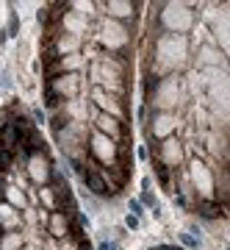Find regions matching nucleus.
I'll list each match as a JSON object with an SVG mask.
<instances>
[{
	"label": "nucleus",
	"instance_id": "nucleus-15",
	"mask_svg": "<svg viewBox=\"0 0 230 250\" xmlns=\"http://www.w3.org/2000/svg\"><path fill=\"white\" fill-rule=\"evenodd\" d=\"M128 208H131V211H128V214L139 217V220H142V217H144V206L139 203V197H131V200H128Z\"/></svg>",
	"mask_w": 230,
	"mask_h": 250
},
{
	"label": "nucleus",
	"instance_id": "nucleus-6",
	"mask_svg": "<svg viewBox=\"0 0 230 250\" xmlns=\"http://www.w3.org/2000/svg\"><path fill=\"white\" fill-rule=\"evenodd\" d=\"M194 214L203 217V220H219V217L228 214V206L219 203V200H211V197H200L194 206Z\"/></svg>",
	"mask_w": 230,
	"mask_h": 250
},
{
	"label": "nucleus",
	"instance_id": "nucleus-2",
	"mask_svg": "<svg viewBox=\"0 0 230 250\" xmlns=\"http://www.w3.org/2000/svg\"><path fill=\"white\" fill-rule=\"evenodd\" d=\"M89 103L97 108L100 114H108V117H114V120H119V123H128V103H125V100H116V98H111V95H106L103 89H95V86H92Z\"/></svg>",
	"mask_w": 230,
	"mask_h": 250
},
{
	"label": "nucleus",
	"instance_id": "nucleus-13",
	"mask_svg": "<svg viewBox=\"0 0 230 250\" xmlns=\"http://www.w3.org/2000/svg\"><path fill=\"white\" fill-rule=\"evenodd\" d=\"M3 31H6L9 36H19V14L17 11H11L9 14V25L3 28Z\"/></svg>",
	"mask_w": 230,
	"mask_h": 250
},
{
	"label": "nucleus",
	"instance_id": "nucleus-23",
	"mask_svg": "<svg viewBox=\"0 0 230 250\" xmlns=\"http://www.w3.org/2000/svg\"><path fill=\"white\" fill-rule=\"evenodd\" d=\"M6 39H9V34H6V31H3V28H0V47L6 45Z\"/></svg>",
	"mask_w": 230,
	"mask_h": 250
},
{
	"label": "nucleus",
	"instance_id": "nucleus-14",
	"mask_svg": "<svg viewBox=\"0 0 230 250\" xmlns=\"http://www.w3.org/2000/svg\"><path fill=\"white\" fill-rule=\"evenodd\" d=\"M200 56H203V62H208V64L225 62V59H219V53H216V50H211V47H200Z\"/></svg>",
	"mask_w": 230,
	"mask_h": 250
},
{
	"label": "nucleus",
	"instance_id": "nucleus-1",
	"mask_svg": "<svg viewBox=\"0 0 230 250\" xmlns=\"http://www.w3.org/2000/svg\"><path fill=\"white\" fill-rule=\"evenodd\" d=\"M44 89H50L61 100H78L86 92V81L80 72H67V75H56V78L44 81Z\"/></svg>",
	"mask_w": 230,
	"mask_h": 250
},
{
	"label": "nucleus",
	"instance_id": "nucleus-17",
	"mask_svg": "<svg viewBox=\"0 0 230 250\" xmlns=\"http://www.w3.org/2000/svg\"><path fill=\"white\" fill-rule=\"evenodd\" d=\"M125 228H128V231H139V228H142V220L133 217V214H125Z\"/></svg>",
	"mask_w": 230,
	"mask_h": 250
},
{
	"label": "nucleus",
	"instance_id": "nucleus-19",
	"mask_svg": "<svg viewBox=\"0 0 230 250\" xmlns=\"http://www.w3.org/2000/svg\"><path fill=\"white\" fill-rule=\"evenodd\" d=\"M11 86H14L11 83V75L9 72H0V92H11Z\"/></svg>",
	"mask_w": 230,
	"mask_h": 250
},
{
	"label": "nucleus",
	"instance_id": "nucleus-4",
	"mask_svg": "<svg viewBox=\"0 0 230 250\" xmlns=\"http://www.w3.org/2000/svg\"><path fill=\"white\" fill-rule=\"evenodd\" d=\"M86 56L83 53H72V56H61V59H56V62L44 64V81L47 78H56V75H67V72H80L86 67Z\"/></svg>",
	"mask_w": 230,
	"mask_h": 250
},
{
	"label": "nucleus",
	"instance_id": "nucleus-10",
	"mask_svg": "<svg viewBox=\"0 0 230 250\" xmlns=\"http://www.w3.org/2000/svg\"><path fill=\"white\" fill-rule=\"evenodd\" d=\"M3 203H9L11 208H25V189H19L17 184H6L3 187Z\"/></svg>",
	"mask_w": 230,
	"mask_h": 250
},
{
	"label": "nucleus",
	"instance_id": "nucleus-12",
	"mask_svg": "<svg viewBox=\"0 0 230 250\" xmlns=\"http://www.w3.org/2000/svg\"><path fill=\"white\" fill-rule=\"evenodd\" d=\"M177 242H180L186 250H200V248H203V242L197 239V236H192L189 231H180V233H177Z\"/></svg>",
	"mask_w": 230,
	"mask_h": 250
},
{
	"label": "nucleus",
	"instance_id": "nucleus-18",
	"mask_svg": "<svg viewBox=\"0 0 230 250\" xmlns=\"http://www.w3.org/2000/svg\"><path fill=\"white\" fill-rule=\"evenodd\" d=\"M139 203H142V206H147V208H155V206H158V200H155V195H153V192H142V197H139Z\"/></svg>",
	"mask_w": 230,
	"mask_h": 250
},
{
	"label": "nucleus",
	"instance_id": "nucleus-11",
	"mask_svg": "<svg viewBox=\"0 0 230 250\" xmlns=\"http://www.w3.org/2000/svg\"><path fill=\"white\" fill-rule=\"evenodd\" d=\"M36 200L44 206V211H56V208H58V197H56V192L50 187H39L36 189Z\"/></svg>",
	"mask_w": 230,
	"mask_h": 250
},
{
	"label": "nucleus",
	"instance_id": "nucleus-8",
	"mask_svg": "<svg viewBox=\"0 0 230 250\" xmlns=\"http://www.w3.org/2000/svg\"><path fill=\"white\" fill-rule=\"evenodd\" d=\"M19 228H22V214L0 200V231L6 233V231H19Z\"/></svg>",
	"mask_w": 230,
	"mask_h": 250
},
{
	"label": "nucleus",
	"instance_id": "nucleus-9",
	"mask_svg": "<svg viewBox=\"0 0 230 250\" xmlns=\"http://www.w3.org/2000/svg\"><path fill=\"white\" fill-rule=\"evenodd\" d=\"M103 9H106V14L111 20H128L133 17V11H136V3H119V0H108V3H103Z\"/></svg>",
	"mask_w": 230,
	"mask_h": 250
},
{
	"label": "nucleus",
	"instance_id": "nucleus-20",
	"mask_svg": "<svg viewBox=\"0 0 230 250\" xmlns=\"http://www.w3.org/2000/svg\"><path fill=\"white\" fill-rule=\"evenodd\" d=\"M172 203H175V208H189V200L183 192H177V195H172Z\"/></svg>",
	"mask_w": 230,
	"mask_h": 250
},
{
	"label": "nucleus",
	"instance_id": "nucleus-21",
	"mask_svg": "<svg viewBox=\"0 0 230 250\" xmlns=\"http://www.w3.org/2000/svg\"><path fill=\"white\" fill-rule=\"evenodd\" d=\"M150 187H153V178L144 175V178H142V189H144V192H150Z\"/></svg>",
	"mask_w": 230,
	"mask_h": 250
},
{
	"label": "nucleus",
	"instance_id": "nucleus-3",
	"mask_svg": "<svg viewBox=\"0 0 230 250\" xmlns=\"http://www.w3.org/2000/svg\"><path fill=\"white\" fill-rule=\"evenodd\" d=\"M22 164H25V175L34 181V187H47V181H50V175H53V170H56L47 153H34V156H28Z\"/></svg>",
	"mask_w": 230,
	"mask_h": 250
},
{
	"label": "nucleus",
	"instance_id": "nucleus-7",
	"mask_svg": "<svg viewBox=\"0 0 230 250\" xmlns=\"http://www.w3.org/2000/svg\"><path fill=\"white\" fill-rule=\"evenodd\" d=\"M70 225H72V220H67L61 211H50V214H47V223H44V233H50V236L58 242L70 233Z\"/></svg>",
	"mask_w": 230,
	"mask_h": 250
},
{
	"label": "nucleus",
	"instance_id": "nucleus-24",
	"mask_svg": "<svg viewBox=\"0 0 230 250\" xmlns=\"http://www.w3.org/2000/svg\"><path fill=\"white\" fill-rule=\"evenodd\" d=\"M111 250H122V248H119V245H116V242H111Z\"/></svg>",
	"mask_w": 230,
	"mask_h": 250
},
{
	"label": "nucleus",
	"instance_id": "nucleus-5",
	"mask_svg": "<svg viewBox=\"0 0 230 250\" xmlns=\"http://www.w3.org/2000/svg\"><path fill=\"white\" fill-rule=\"evenodd\" d=\"M153 161H155V164H161V167L175 170L177 164H180V142H177V139H172V136H167V139L155 147Z\"/></svg>",
	"mask_w": 230,
	"mask_h": 250
},
{
	"label": "nucleus",
	"instance_id": "nucleus-22",
	"mask_svg": "<svg viewBox=\"0 0 230 250\" xmlns=\"http://www.w3.org/2000/svg\"><path fill=\"white\" fill-rule=\"evenodd\" d=\"M97 250H111V242H108V239H100V242H97Z\"/></svg>",
	"mask_w": 230,
	"mask_h": 250
},
{
	"label": "nucleus",
	"instance_id": "nucleus-16",
	"mask_svg": "<svg viewBox=\"0 0 230 250\" xmlns=\"http://www.w3.org/2000/svg\"><path fill=\"white\" fill-rule=\"evenodd\" d=\"M31 117H34V120H31L34 125H44V123H47V114H44V108H42V106H36L34 111H31Z\"/></svg>",
	"mask_w": 230,
	"mask_h": 250
}]
</instances>
